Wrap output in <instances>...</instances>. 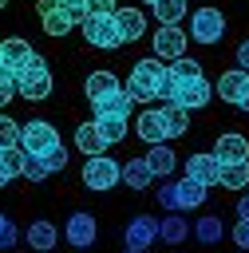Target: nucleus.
Here are the masks:
<instances>
[{
  "mask_svg": "<svg viewBox=\"0 0 249 253\" xmlns=\"http://www.w3.org/2000/svg\"><path fill=\"white\" fill-rule=\"evenodd\" d=\"M237 217H241V221H249V194H241V198H237Z\"/></svg>",
  "mask_w": 249,
  "mask_h": 253,
  "instance_id": "obj_45",
  "label": "nucleus"
},
{
  "mask_svg": "<svg viewBox=\"0 0 249 253\" xmlns=\"http://www.w3.org/2000/svg\"><path fill=\"white\" fill-rule=\"evenodd\" d=\"M154 241H158V217L138 213V217L126 221V245H130V249H146V245H154Z\"/></svg>",
  "mask_w": 249,
  "mask_h": 253,
  "instance_id": "obj_11",
  "label": "nucleus"
},
{
  "mask_svg": "<svg viewBox=\"0 0 249 253\" xmlns=\"http://www.w3.org/2000/svg\"><path fill=\"white\" fill-rule=\"evenodd\" d=\"M134 130H138V138L142 142H166V119H162V107L154 111V107H146L138 119H134Z\"/></svg>",
  "mask_w": 249,
  "mask_h": 253,
  "instance_id": "obj_12",
  "label": "nucleus"
},
{
  "mask_svg": "<svg viewBox=\"0 0 249 253\" xmlns=\"http://www.w3.org/2000/svg\"><path fill=\"white\" fill-rule=\"evenodd\" d=\"M237 67H241V71H249V40H241V43H237Z\"/></svg>",
  "mask_w": 249,
  "mask_h": 253,
  "instance_id": "obj_43",
  "label": "nucleus"
},
{
  "mask_svg": "<svg viewBox=\"0 0 249 253\" xmlns=\"http://www.w3.org/2000/svg\"><path fill=\"white\" fill-rule=\"evenodd\" d=\"M150 43H154V55H158V59H178V55H186V32H182L178 24H162V28L150 36Z\"/></svg>",
  "mask_w": 249,
  "mask_h": 253,
  "instance_id": "obj_8",
  "label": "nucleus"
},
{
  "mask_svg": "<svg viewBox=\"0 0 249 253\" xmlns=\"http://www.w3.org/2000/svg\"><path fill=\"white\" fill-rule=\"evenodd\" d=\"M186 233H190V221H186L178 210H170L166 217H158V237H162L166 245H182Z\"/></svg>",
  "mask_w": 249,
  "mask_h": 253,
  "instance_id": "obj_18",
  "label": "nucleus"
},
{
  "mask_svg": "<svg viewBox=\"0 0 249 253\" xmlns=\"http://www.w3.org/2000/svg\"><path fill=\"white\" fill-rule=\"evenodd\" d=\"M24 241H28L36 253H51V249H55V241H59V229H55L51 221H43V217H40V221H32V225H28Z\"/></svg>",
  "mask_w": 249,
  "mask_h": 253,
  "instance_id": "obj_16",
  "label": "nucleus"
},
{
  "mask_svg": "<svg viewBox=\"0 0 249 253\" xmlns=\"http://www.w3.org/2000/svg\"><path fill=\"white\" fill-rule=\"evenodd\" d=\"M59 4H87V0H59Z\"/></svg>",
  "mask_w": 249,
  "mask_h": 253,
  "instance_id": "obj_48",
  "label": "nucleus"
},
{
  "mask_svg": "<svg viewBox=\"0 0 249 253\" xmlns=\"http://www.w3.org/2000/svg\"><path fill=\"white\" fill-rule=\"evenodd\" d=\"M36 51H32V43L28 40H20V36H8V40H0V59L20 75V67H28V59H32Z\"/></svg>",
  "mask_w": 249,
  "mask_h": 253,
  "instance_id": "obj_15",
  "label": "nucleus"
},
{
  "mask_svg": "<svg viewBox=\"0 0 249 253\" xmlns=\"http://www.w3.org/2000/svg\"><path fill=\"white\" fill-rule=\"evenodd\" d=\"M142 158H146V166H150V174H154V178H166V174L174 170V162H178V154H174L166 142H154Z\"/></svg>",
  "mask_w": 249,
  "mask_h": 253,
  "instance_id": "obj_19",
  "label": "nucleus"
},
{
  "mask_svg": "<svg viewBox=\"0 0 249 253\" xmlns=\"http://www.w3.org/2000/svg\"><path fill=\"white\" fill-rule=\"evenodd\" d=\"M55 142H59V134H55V126H51L47 119L20 123V150H24V154H47Z\"/></svg>",
  "mask_w": 249,
  "mask_h": 253,
  "instance_id": "obj_4",
  "label": "nucleus"
},
{
  "mask_svg": "<svg viewBox=\"0 0 249 253\" xmlns=\"http://www.w3.org/2000/svg\"><path fill=\"white\" fill-rule=\"evenodd\" d=\"M40 158H43L47 174H55V170H63V166H67V146H63V142H55V146H51L47 154H40Z\"/></svg>",
  "mask_w": 249,
  "mask_h": 253,
  "instance_id": "obj_34",
  "label": "nucleus"
},
{
  "mask_svg": "<svg viewBox=\"0 0 249 253\" xmlns=\"http://www.w3.org/2000/svg\"><path fill=\"white\" fill-rule=\"evenodd\" d=\"M213 158L217 162H249V138L229 130V134H217L213 142Z\"/></svg>",
  "mask_w": 249,
  "mask_h": 253,
  "instance_id": "obj_9",
  "label": "nucleus"
},
{
  "mask_svg": "<svg viewBox=\"0 0 249 253\" xmlns=\"http://www.w3.org/2000/svg\"><path fill=\"white\" fill-rule=\"evenodd\" d=\"M217 186H225V190H245V186H249V162H221Z\"/></svg>",
  "mask_w": 249,
  "mask_h": 253,
  "instance_id": "obj_26",
  "label": "nucleus"
},
{
  "mask_svg": "<svg viewBox=\"0 0 249 253\" xmlns=\"http://www.w3.org/2000/svg\"><path fill=\"white\" fill-rule=\"evenodd\" d=\"M162 119H166V138H178V134H186V126H190V111H182L178 103H166V107H162Z\"/></svg>",
  "mask_w": 249,
  "mask_h": 253,
  "instance_id": "obj_28",
  "label": "nucleus"
},
{
  "mask_svg": "<svg viewBox=\"0 0 249 253\" xmlns=\"http://www.w3.org/2000/svg\"><path fill=\"white\" fill-rule=\"evenodd\" d=\"M115 24H119V36L123 43H134L146 36V16L138 8H115Z\"/></svg>",
  "mask_w": 249,
  "mask_h": 253,
  "instance_id": "obj_13",
  "label": "nucleus"
},
{
  "mask_svg": "<svg viewBox=\"0 0 249 253\" xmlns=\"http://www.w3.org/2000/svg\"><path fill=\"white\" fill-rule=\"evenodd\" d=\"M245 87H249V71H241V67L221 71V75H217V83H213V91H217L225 103H233V107H237V99L245 95Z\"/></svg>",
  "mask_w": 249,
  "mask_h": 253,
  "instance_id": "obj_14",
  "label": "nucleus"
},
{
  "mask_svg": "<svg viewBox=\"0 0 249 253\" xmlns=\"http://www.w3.org/2000/svg\"><path fill=\"white\" fill-rule=\"evenodd\" d=\"M4 8H8V0H0V12H4Z\"/></svg>",
  "mask_w": 249,
  "mask_h": 253,
  "instance_id": "obj_50",
  "label": "nucleus"
},
{
  "mask_svg": "<svg viewBox=\"0 0 249 253\" xmlns=\"http://www.w3.org/2000/svg\"><path fill=\"white\" fill-rule=\"evenodd\" d=\"M174 194H178V210H194V206H202V202H206V186H202V182H194V178L174 182Z\"/></svg>",
  "mask_w": 249,
  "mask_h": 253,
  "instance_id": "obj_24",
  "label": "nucleus"
},
{
  "mask_svg": "<svg viewBox=\"0 0 249 253\" xmlns=\"http://www.w3.org/2000/svg\"><path fill=\"white\" fill-rule=\"evenodd\" d=\"M8 182H12V174H8V170H4V166H0V190H4V186H8Z\"/></svg>",
  "mask_w": 249,
  "mask_h": 253,
  "instance_id": "obj_47",
  "label": "nucleus"
},
{
  "mask_svg": "<svg viewBox=\"0 0 249 253\" xmlns=\"http://www.w3.org/2000/svg\"><path fill=\"white\" fill-rule=\"evenodd\" d=\"M186 178H194V182H202V186H217L221 162H217L213 154H190V158H186Z\"/></svg>",
  "mask_w": 249,
  "mask_h": 253,
  "instance_id": "obj_10",
  "label": "nucleus"
},
{
  "mask_svg": "<svg viewBox=\"0 0 249 253\" xmlns=\"http://www.w3.org/2000/svg\"><path fill=\"white\" fill-rule=\"evenodd\" d=\"M83 36H87L91 47H103V51H115V47L123 43L119 24H115V12H91V16L83 20Z\"/></svg>",
  "mask_w": 249,
  "mask_h": 253,
  "instance_id": "obj_2",
  "label": "nucleus"
},
{
  "mask_svg": "<svg viewBox=\"0 0 249 253\" xmlns=\"http://www.w3.org/2000/svg\"><path fill=\"white\" fill-rule=\"evenodd\" d=\"M237 107H241V111H249V87H245V95L237 99Z\"/></svg>",
  "mask_w": 249,
  "mask_h": 253,
  "instance_id": "obj_46",
  "label": "nucleus"
},
{
  "mask_svg": "<svg viewBox=\"0 0 249 253\" xmlns=\"http://www.w3.org/2000/svg\"><path fill=\"white\" fill-rule=\"evenodd\" d=\"M12 146H20V123L0 115V150H12Z\"/></svg>",
  "mask_w": 249,
  "mask_h": 253,
  "instance_id": "obj_31",
  "label": "nucleus"
},
{
  "mask_svg": "<svg viewBox=\"0 0 249 253\" xmlns=\"http://www.w3.org/2000/svg\"><path fill=\"white\" fill-rule=\"evenodd\" d=\"M16 95L28 99V103H43V99L51 95V71H47V63H43V55H32L28 67H20V75H16Z\"/></svg>",
  "mask_w": 249,
  "mask_h": 253,
  "instance_id": "obj_1",
  "label": "nucleus"
},
{
  "mask_svg": "<svg viewBox=\"0 0 249 253\" xmlns=\"http://www.w3.org/2000/svg\"><path fill=\"white\" fill-rule=\"evenodd\" d=\"M221 233H225V229H221V217H217V213H206V217L194 221V237H198L202 245H217Z\"/></svg>",
  "mask_w": 249,
  "mask_h": 253,
  "instance_id": "obj_27",
  "label": "nucleus"
},
{
  "mask_svg": "<svg viewBox=\"0 0 249 253\" xmlns=\"http://www.w3.org/2000/svg\"><path fill=\"white\" fill-rule=\"evenodd\" d=\"M123 182H126L130 190H146V186L154 182V174H150L146 158H126V166H123Z\"/></svg>",
  "mask_w": 249,
  "mask_h": 253,
  "instance_id": "obj_23",
  "label": "nucleus"
},
{
  "mask_svg": "<svg viewBox=\"0 0 249 253\" xmlns=\"http://www.w3.org/2000/svg\"><path fill=\"white\" fill-rule=\"evenodd\" d=\"M87 8L91 12H115V8H123L119 0H87Z\"/></svg>",
  "mask_w": 249,
  "mask_h": 253,
  "instance_id": "obj_42",
  "label": "nucleus"
},
{
  "mask_svg": "<svg viewBox=\"0 0 249 253\" xmlns=\"http://www.w3.org/2000/svg\"><path fill=\"white\" fill-rule=\"evenodd\" d=\"M119 182H123V166L115 158H107V154L87 158V166H83V186L87 190H115Z\"/></svg>",
  "mask_w": 249,
  "mask_h": 253,
  "instance_id": "obj_3",
  "label": "nucleus"
},
{
  "mask_svg": "<svg viewBox=\"0 0 249 253\" xmlns=\"http://www.w3.org/2000/svg\"><path fill=\"white\" fill-rule=\"evenodd\" d=\"M59 12H63V20H67L71 28H75V24L83 28V20L91 16V8H87V4H59Z\"/></svg>",
  "mask_w": 249,
  "mask_h": 253,
  "instance_id": "obj_35",
  "label": "nucleus"
},
{
  "mask_svg": "<svg viewBox=\"0 0 249 253\" xmlns=\"http://www.w3.org/2000/svg\"><path fill=\"white\" fill-rule=\"evenodd\" d=\"M158 202L166 210H178V194H174V182H158Z\"/></svg>",
  "mask_w": 249,
  "mask_h": 253,
  "instance_id": "obj_40",
  "label": "nucleus"
},
{
  "mask_svg": "<svg viewBox=\"0 0 249 253\" xmlns=\"http://www.w3.org/2000/svg\"><path fill=\"white\" fill-rule=\"evenodd\" d=\"M126 95H130L134 103H150V99H158V83H154L146 71L130 67V75H126Z\"/></svg>",
  "mask_w": 249,
  "mask_h": 253,
  "instance_id": "obj_17",
  "label": "nucleus"
},
{
  "mask_svg": "<svg viewBox=\"0 0 249 253\" xmlns=\"http://www.w3.org/2000/svg\"><path fill=\"white\" fill-rule=\"evenodd\" d=\"M190 36H194L198 43H217V40L225 36V16H221V8H198V12L190 16Z\"/></svg>",
  "mask_w": 249,
  "mask_h": 253,
  "instance_id": "obj_5",
  "label": "nucleus"
},
{
  "mask_svg": "<svg viewBox=\"0 0 249 253\" xmlns=\"http://www.w3.org/2000/svg\"><path fill=\"white\" fill-rule=\"evenodd\" d=\"M0 166H4V170L16 178V174H20V166H24V150H20V146H12V150H0Z\"/></svg>",
  "mask_w": 249,
  "mask_h": 253,
  "instance_id": "obj_37",
  "label": "nucleus"
},
{
  "mask_svg": "<svg viewBox=\"0 0 249 253\" xmlns=\"http://www.w3.org/2000/svg\"><path fill=\"white\" fill-rule=\"evenodd\" d=\"M170 71H174L178 79H198V75H202V59H194V55H178V59L170 63Z\"/></svg>",
  "mask_w": 249,
  "mask_h": 253,
  "instance_id": "obj_30",
  "label": "nucleus"
},
{
  "mask_svg": "<svg viewBox=\"0 0 249 253\" xmlns=\"http://www.w3.org/2000/svg\"><path fill=\"white\" fill-rule=\"evenodd\" d=\"M75 146H79L87 158H95V154L107 150V142H103V134H99L95 123H79V126H75Z\"/></svg>",
  "mask_w": 249,
  "mask_h": 253,
  "instance_id": "obj_20",
  "label": "nucleus"
},
{
  "mask_svg": "<svg viewBox=\"0 0 249 253\" xmlns=\"http://www.w3.org/2000/svg\"><path fill=\"white\" fill-rule=\"evenodd\" d=\"M59 8V0H36V12L40 16H47V12H55Z\"/></svg>",
  "mask_w": 249,
  "mask_h": 253,
  "instance_id": "obj_44",
  "label": "nucleus"
},
{
  "mask_svg": "<svg viewBox=\"0 0 249 253\" xmlns=\"http://www.w3.org/2000/svg\"><path fill=\"white\" fill-rule=\"evenodd\" d=\"M16 237H20V233H16V225H12V217H8V213H0V249L8 253V249L16 245Z\"/></svg>",
  "mask_w": 249,
  "mask_h": 253,
  "instance_id": "obj_39",
  "label": "nucleus"
},
{
  "mask_svg": "<svg viewBox=\"0 0 249 253\" xmlns=\"http://www.w3.org/2000/svg\"><path fill=\"white\" fill-rule=\"evenodd\" d=\"M43 32L59 40V36H67V32H71V24H67V20H63V12L55 8V12H47V16H43Z\"/></svg>",
  "mask_w": 249,
  "mask_h": 253,
  "instance_id": "obj_33",
  "label": "nucleus"
},
{
  "mask_svg": "<svg viewBox=\"0 0 249 253\" xmlns=\"http://www.w3.org/2000/svg\"><path fill=\"white\" fill-rule=\"evenodd\" d=\"M83 91H87V99H91V103H99V99H107L111 91H119V79H115L111 71H91V75H87V83H83Z\"/></svg>",
  "mask_w": 249,
  "mask_h": 253,
  "instance_id": "obj_21",
  "label": "nucleus"
},
{
  "mask_svg": "<svg viewBox=\"0 0 249 253\" xmlns=\"http://www.w3.org/2000/svg\"><path fill=\"white\" fill-rule=\"evenodd\" d=\"M146 4H154V0H146Z\"/></svg>",
  "mask_w": 249,
  "mask_h": 253,
  "instance_id": "obj_51",
  "label": "nucleus"
},
{
  "mask_svg": "<svg viewBox=\"0 0 249 253\" xmlns=\"http://www.w3.org/2000/svg\"><path fill=\"white\" fill-rule=\"evenodd\" d=\"M130 107H134V99L119 87V91H111L107 99H99V103H95V115H119V119H126V115H130Z\"/></svg>",
  "mask_w": 249,
  "mask_h": 253,
  "instance_id": "obj_22",
  "label": "nucleus"
},
{
  "mask_svg": "<svg viewBox=\"0 0 249 253\" xmlns=\"http://www.w3.org/2000/svg\"><path fill=\"white\" fill-rule=\"evenodd\" d=\"M95 126H99V134H103L107 146H115V142L126 138V119H119V115H95Z\"/></svg>",
  "mask_w": 249,
  "mask_h": 253,
  "instance_id": "obj_25",
  "label": "nucleus"
},
{
  "mask_svg": "<svg viewBox=\"0 0 249 253\" xmlns=\"http://www.w3.org/2000/svg\"><path fill=\"white\" fill-rule=\"evenodd\" d=\"M174 95H178V75L166 67V75L158 79V99H162V103H174Z\"/></svg>",
  "mask_w": 249,
  "mask_h": 253,
  "instance_id": "obj_36",
  "label": "nucleus"
},
{
  "mask_svg": "<svg viewBox=\"0 0 249 253\" xmlns=\"http://www.w3.org/2000/svg\"><path fill=\"white\" fill-rule=\"evenodd\" d=\"M233 241H237V249H249V221L233 225Z\"/></svg>",
  "mask_w": 249,
  "mask_h": 253,
  "instance_id": "obj_41",
  "label": "nucleus"
},
{
  "mask_svg": "<svg viewBox=\"0 0 249 253\" xmlns=\"http://www.w3.org/2000/svg\"><path fill=\"white\" fill-rule=\"evenodd\" d=\"M20 174H24L28 182H43V178H47V166H43V158H40V154H24Z\"/></svg>",
  "mask_w": 249,
  "mask_h": 253,
  "instance_id": "obj_32",
  "label": "nucleus"
},
{
  "mask_svg": "<svg viewBox=\"0 0 249 253\" xmlns=\"http://www.w3.org/2000/svg\"><path fill=\"white\" fill-rule=\"evenodd\" d=\"M134 67H138V71H146V75H150V79H154V83H158V79H162V75H166V63H162V59H158V55H146V59H138V63H134Z\"/></svg>",
  "mask_w": 249,
  "mask_h": 253,
  "instance_id": "obj_38",
  "label": "nucleus"
},
{
  "mask_svg": "<svg viewBox=\"0 0 249 253\" xmlns=\"http://www.w3.org/2000/svg\"><path fill=\"white\" fill-rule=\"evenodd\" d=\"M209 99H213V83H206L202 75H198V79H178V95H174V103H178L182 111H202Z\"/></svg>",
  "mask_w": 249,
  "mask_h": 253,
  "instance_id": "obj_6",
  "label": "nucleus"
},
{
  "mask_svg": "<svg viewBox=\"0 0 249 253\" xmlns=\"http://www.w3.org/2000/svg\"><path fill=\"white\" fill-rule=\"evenodd\" d=\"M126 253H146V249H130V245H126Z\"/></svg>",
  "mask_w": 249,
  "mask_h": 253,
  "instance_id": "obj_49",
  "label": "nucleus"
},
{
  "mask_svg": "<svg viewBox=\"0 0 249 253\" xmlns=\"http://www.w3.org/2000/svg\"><path fill=\"white\" fill-rule=\"evenodd\" d=\"M63 237H67L75 249H91V245H95V237H99V221H95L87 210H79V213H71V217H67Z\"/></svg>",
  "mask_w": 249,
  "mask_h": 253,
  "instance_id": "obj_7",
  "label": "nucleus"
},
{
  "mask_svg": "<svg viewBox=\"0 0 249 253\" xmlns=\"http://www.w3.org/2000/svg\"><path fill=\"white\" fill-rule=\"evenodd\" d=\"M150 8H154V16H158V24H178V20L186 16V0H154Z\"/></svg>",
  "mask_w": 249,
  "mask_h": 253,
  "instance_id": "obj_29",
  "label": "nucleus"
}]
</instances>
